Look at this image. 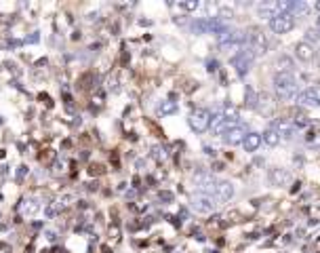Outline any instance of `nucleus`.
Returning a JSON list of instances; mask_svg holds the SVG:
<instances>
[{"label":"nucleus","instance_id":"obj_1","mask_svg":"<svg viewBox=\"0 0 320 253\" xmlns=\"http://www.w3.org/2000/svg\"><path fill=\"white\" fill-rule=\"evenodd\" d=\"M274 93L282 99V101H289L297 95V80L291 72H278L274 76Z\"/></svg>","mask_w":320,"mask_h":253},{"label":"nucleus","instance_id":"obj_2","mask_svg":"<svg viewBox=\"0 0 320 253\" xmlns=\"http://www.w3.org/2000/svg\"><path fill=\"white\" fill-rule=\"evenodd\" d=\"M246 42H248V49H251V53L255 57H263L268 53V36L263 34V30H259V28L251 30V34L246 36Z\"/></svg>","mask_w":320,"mask_h":253},{"label":"nucleus","instance_id":"obj_3","mask_svg":"<svg viewBox=\"0 0 320 253\" xmlns=\"http://www.w3.org/2000/svg\"><path fill=\"white\" fill-rule=\"evenodd\" d=\"M211 121H213V116H211V112L204 110V108L194 110V112L190 114V118H188L190 127L196 131V133H204L207 129H211Z\"/></svg>","mask_w":320,"mask_h":253},{"label":"nucleus","instance_id":"obj_4","mask_svg":"<svg viewBox=\"0 0 320 253\" xmlns=\"http://www.w3.org/2000/svg\"><path fill=\"white\" fill-rule=\"evenodd\" d=\"M253 59H255V55L251 53V49H240L238 55L232 57V65L236 67V72H238L240 76H244L248 70H251Z\"/></svg>","mask_w":320,"mask_h":253},{"label":"nucleus","instance_id":"obj_5","mask_svg":"<svg viewBox=\"0 0 320 253\" xmlns=\"http://www.w3.org/2000/svg\"><path fill=\"white\" fill-rule=\"evenodd\" d=\"M295 28L293 15H276L274 19H270V30L274 34H289Z\"/></svg>","mask_w":320,"mask_h":253},{"label":"nucleus","instance_id":"obj_6","mask_svg":"<svg viewBox=\"0 0 320 253\" xmlns=\"http://www.w3.org/2000/svg\"><path fill=\"white\" fill-rule=\"evenodd\" d=\"M192 209L198 213H211L215 209V198L209 194H202V192H196L192 196Z\"/></svg>","mask_w":320,"mask_h":253},{"label":"nucleus","instance_id":"obj_7","mask_svg":"<svg viewBox=\"0 0 320 253\" xmlns=\"http://www.w3.org/2000/svg\"><path fill=\"white\" fill-rule=\"evenodd\" d=\"M217 179L213 177L211 173H196V186H198V192H202V194H209V196H213L215 194V190H217Z\"/></svg>","mask_w":320,"mask_h":253},{"label":"nucleus","instance_id":"obj_8","mask_svg":"<svg viewBox=\"0 0 320 253\" xmlns=\"http://www.w3.org/2000/svg\"><path fill=\"white\" fill-rule=\"evenodd\" d=\"M299 108H320V93L318 89H306L297 95Z\"/></svg>","mask_w":320,"mask_h":253},{"label":"nucleus","instance_id":"obj_9","mask_svg":"<svg viewBox=\"0 0 320 253\" xmlns=\"http://www.w3.org/2000/svg\"><path fill=\"white\" fill-rule=\"evenodd\" d=\"M234 127H238V123H232V121H225V118L219 114L211 121V131L215 135H227L230 131H232Z\"/></svg>","mask_w":320,"mask_h":253},{"label":"nucleus","instance_id":"obj_10","mask_svg":"<svg viewBox=\"0 0 320 253\" xmlns=\"http://www.w3.org/2000/svg\"><path fill=\"white\" fill-rule=\"evenodd\" d=\"M246 127L244 125H238V127H234L232 131H230L227 135H223V142L227 144V146H238V144H242L244 142V137H246Z\"/></svg>","mask_w":320,"mask_h":253},{"label":"nucleus","instance_id":"obj_11","mask_svg":"<svg viewBox=\"0 0 320 253\" xmlns=\"http://www.w3.org/2000/svg\"><path fill=\"white\" fill-rule=\"evenodd\" d=\"M232 196H234V186H232V181H219L215 194H213V198L219 200V202H227Z\"/></svg>","mask_w":320,"mask_h":253},{"label":"nucleus","instance_id":"obj_12","mask_svg":"<svg viewBox=\"0 0 320 253\" xmlns=\"http://www.w3.org/2000/svg\"><path fill=\"white\" fill-rule=\"evenodd\" d=\"M255 11H257V15L261 17V19H274V17L278 15L276 13V0H265V3H259L257 7H255Z\"/></svg>","mask_w":320,"mask_h":253},{"label":"nucleus","instance_id":"obj_13","mask_svg":"<svg viewBox=\"0 0 320 253\" xmlns=\"http://www.w3.org/2000/svg\"><path fill=\"white\" fill-rule=\"evenodd\" d=\"M295 57L301 61H312L314 59V47L308 44L306 40H301L295 44Z\"/></svg>","mask_w":320,"mask_h":253},{"label":"nucleus","instance_id":"obj_14","mask_svg":"<svg viewBox=\"0 0 320 253\" xmlns=\"http://www.w3.org/2000/svg\"><path fill=\"white\" fill-rule=\"evenodd\" d=\"M261 135L259 133H251V131H248L246 133V137H244V142H242V146H244V150L246 152H257V148L261 146Z\"/></svg>","mask_w":320,"mask_h":253},{"label":"nucleus","instance_id":"obj_15","mask_svg":"<svg viewBox=\"0 0 320 253\" xmlns=\"http://www.w3.org/2000/svg\"><path fill=\"white\" fill-rule=\"evenodd\" d=\"M289 179H291V173L287 171V169H272L270 171V181L274 186H284Z\"/></svg>","mask_w":320,"mask_h":253},{"label":"nucleus","instance_id":"obj_16","mask_svg":"<svg viewBox=\"0 0 320 253\" xmlns=\"http://www.w3.org/2000/svg\"><path fill=\"white\" fill-rule=\"evenodd\" d=\"M278 135H287L289 137V133H291V123H289V118H276V121H272L270 125Z\"/></svg>","mask_w":320,"mask_h":253},{"label":"nucleus","instance_id":"obj_17","mask_svg":"<svg viewBox=\"0 0 320 253\" xmlns=\"http://www.w3.org/2000/svg\"><path fill=\"white\" fill-rule=\"evenodd\" d=\"M295 0H276V13L278 15H293Z\"/></svg>","mask_w":320,"mask_h":253},{"label":"nucleus","instance_id":"obj_18","mask_svg":"<svg viewBox=\"0 0 320 253\" xmlns=\"http://www.w3.org/2000/svg\"><path fill=\"white\" fill-rule=\"evenodd\" d=\"M261 140H263V144H268V146H278V142H280V135L272 129V127H268L263 133H261Z\"/></svg>","mask_w":320,"mask_h":253},{"label":"nucleus","instance_id":"obj_19","mask_svg":"<svg viewBox=\"0 0 320 253\" xmlns=\"http://www.w3.org/2000/svg\"><path fill=\"white\" fill-rule=\"evenodd\" d=\"M221 116L225 121H232V123H238V108L232 106V104H225L223 110H221Z\"/></svg>","mask_w":320,"mask_h":253},{"label":"nucleus","instance_id":"obj_20","mask_svg":"<svg viewBox=\"0 0 320 253\" xmlns=\"http://www.w3.org/2000/svg\"><path fill=\"white\" fill-rule=\"evenodd\" d=\"M310 13V5L304 3V0H295V7H293V17H308Z\"/></svg>","mask_w":320,"mask_h":253},{"label":"nucleus","instance_id":"obj_21","mask_svg":"<svg viewBox=\"0 0 320 253\" xmlns=\"http://www.w3.org/2000/svg\"><path fill=\"white\" fill-rule=\"evenodd\" d=\"M278 67H280V72H291L293 74V61L287 57V55H282L278 59Z\"/></svg>","mask_w":320,"mask_h":253},{"label":"nucleus","instance_id":"obj_22","mask_svg":"<svg viewBox=\"0 0 320 253\" xmlns=\"http://www.w3.org/2000/svg\"><path fill=\"white\" fill-rule=\"evenodd\" d=\"M320 40V32L316 30V28H308L306 30V42L308 44H314V42H318Z\"/></svg>","mask_w":320,"mask_h":253},{"label":"nucleus","instance_id":"obj_23","mask_svg":"<svg viewBox=\"0 0 320 253\" xmlns=\"http://www.w3.org/2000/svg\"><path fill=\"white\" fill-rule=\"evenodd\" d=\"M217 17H219V19H221L223 24H225V21H232V19H234V11H232V9H225V7H221Z\"/></svg>","mask_w":320,"mask_h":253},{"label":"nucleus","instance_id":"obj_24","mask_svg":"<svg viewBox=\"0 0 320 253\" xmlns=\"http://www.w3.org/2000/svg\"><path fill=\"white\" fill-rule=\"evenodd\" d=\"M293 125H295V127H308V125H310V118L304 116V114H297L295 121H293Z\"/></svg>","mask_w":320,"mask_h":253},{"label":"nucleus","instance_id":"obj_25","mask_svg":"<svg viewBox=\"0 0 320 253\" xmlns=\"http://www.w3.org/2000/svg\"><path fill=\"white\" fill-rule=\"evenodd\" d=\"M175 110H177V106L173 104V101H165V104L160 106V112H163V114H171V112H175Z\"/></svg>","mask_w":320,"mask_h":253},{"label":"nucleus","instance_id":"obj_26","mask_svg":"<svg viewBox=\"0 0 320 253\" xmlns=\"http://www.w3.org/2000/svg\"><path fill=\"white\" fill-rule=\"evenodd\" d=\"M181 9H186V11H194V9H198V3H181Z\"/></svg>","mask_w":320,"mask_h":253},{"label":"nucleus","instance_id":"obj_27","mask_svg":"<svg viewBox=\"0 0 320 253\" xmlns=\"http://www.w3.org/2000/svg\"><path fill=\"white\" fill-rule=\"evenodd\" d=\"M160 198H165V200H171V198H173V194H169V192H163V194H160Z\"/></svg>","mask_w":320,"mask_h":253},{"label":"nucleus","instance_id":"obj_28","mask_svg":"<svg viewBox=\"0 0 320 253\" xmlns=\"http://www.w3.org/2000/svg\"><path fill=\"white\" fill-rule=\"evenodd\" d=\"M314 28H316V30H318V32H320V15H318V17H316V26H314Z\"/></svg>","mask_w":320,"mask_h":253},{"label":"nucleus","instance_id":"obj_29","mask_svg":"<svg viewBox=\"0 0 320 253\" xmlns=\"http://www.w3.org/2000/svg\"><path fill=\"white\" fill-rule=\"evenodd\" d=\"M314 9H316V11L320 13V0H316V3H314Z\"/></svg>","mask_w":320,"mask_h":253}]
</instances>
